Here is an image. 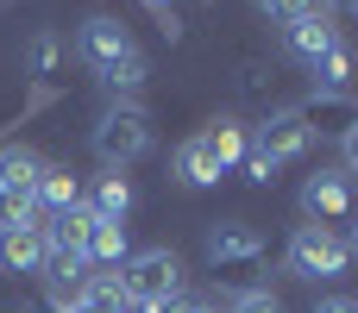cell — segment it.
<instances>
[{"label": "cell", "mask_w": 358, "mask_h": 313, "mask_svg": "<svg viewBox=\"0 0 358 313\" xmlns=\"http://www.w3.org/2000/svg\"><path fill=\"white\" fill-rule=\"evenodd\" d=\"M120 282H126L132 313H170L189 295V289H182V264H176V251H164V245L132 251V257L120 264Z\"/></svg>", "instance_id": "obj_1"}, {"label": "cell", "mask_w": 358, "mask_h": 313, "mask_svg": "<svg viewBox=\"0 0 358 313\" xmlns=\"http://www.w3.org/2000/svg\"><path fill=\"white\" fill-rule=\"evenodd\" d=\"M151 151V113L138 100H113L101 119H94V157L107 169H132L138 157Z\"/></svg>", "instance_id": "obj_2"}, {"label": "cell", "mask_w": 358, "mask_h": 313, "mask_svg": "<svg viewBox=\"0 0 358 313\" xmlns=\"http://www.w3.org/2000/svg\"><path fill=\"white\" fill-rule=\"evenodd\" d=\"M283 264H289V276H296V282H334V276H346V270H352V245H346V232L296 226V232H289Z\"/></svg>", "instance_id": "obj_3"}, {"label": "cell", "mask_w": 358, "mask_h": 313, "mask_svg": "<svg viewBox=\"0 0 358 313\" xmlns=\"http://www.w3.org/2000/svg\"><path fill=\"white\" fill-rule=\"evenodd\" d=\"M302 213H308V226H327V232L358 226V182L340 163H334V169H315V176L302 182Z\"/></svg>", "instance_id": "obj_4"}, {"label": "cell", "mask_w": 358, "mask_h": 313, "mask_svg": "<svg viewBox=\"0 0 358 313\" xmlns=\"http://www.w3.org/2000/svg\"><path fill=\"white\" fill-rule=\"evenodd\" d=\"M201 257H208V270H214L220 282H233V276H252V270L264 264V238H258V226H245V220H214L208 238H201Z\"/></svg>", "instance_id": "obj_5"}, {"label": "cell", "mask_w": 358, "mask_h": 313, "mask_svg": "<svg viewBox=\"0 0 358 313\" xmlns=\"http://www.w3.org/2000/svg\"><path fill=\"white\" fill-rule=\"evenodd\" d=\"M38 176H44L38 151H25V144H6L0 151V226L38 220Z\"/></svg>", "instance_id": "obj_6"}, {"label": "cell", "mask_w": 358, "mask_h": 313, "mask_svg": "<svg viewBox=\"0 0 358 313\" xmlns=\"http://www.w3.org/2000/svg\"><path fill=\"white\" fill-rule=\"evenodd\" d=\"M252 151L283 169V163H302V157L315 151V132H308V119H302L296 107H283V113H264V125L252 132Z\"/></svg>", "instance_id": "obj_7"}, {"label": "cell", "mask_w": 358, "mask_h": 313, "mask_svg": "<svg viewBox=\"0 0 358 313\" xmlns=\"http://www.w3.org/2000/svg\"><path fill=\"white\" fill-rule=\"evenodd\" d=\"M138 44H132V25L126 19H113V13H94V19H82V31H76V56L101 75V69H113L120 56H132Z\"/></svg>", "instance_id": "obj_8"}, {"label": "cell", "mask_w": 358, "mask_h": 313, "mask_svg": "<svg viewBox=\"0 0 358 313\" xmlns=\"http://www.w3.org/2000/svg\"><path fill=\"white\" fill-rule=\"evenodd\" d=\"M44 257H50L44 220H13V226H0V270H6V276H44Z\"/></svg>", "instance_id": "obj_9"}, {"label": "cell", "mask_w": 358, "mask_h": 313, "mask_svg": "<svg viewBox=\"0 0 358 313\" xmlns=\"http://www.w3.org/2000/svg\"><path fill=\"white\" fill-rule=\"evenodd\" d=\"M82 201H88L82 176H76L69 163H44V176H38V220H57V213H69V207H82Z\"/></svg>", "instance_id": "obj_10"}, {"label": "cell", "mask_w": 358, "mask_h": 313, "mask_svg": "<svg viewBox=\"0 0 358 313\" xmlns=\"http://www.w3.org/2000/svg\"><path fill=\"white\" fill-rule=\"evenodd\" d=\"M340 44V19H296V25H283V50L296 56V63H321L327 50Z\"/></svg>", "instance_id": "obj_11"}, {"label": "cell", "mask_w": 358, "mask_h": 313, "mask_svg": "<svg viewBox=\"0 0 358 313\" xmlns=\"http://www.w3.org/2000/svg\"><path fill=\"white\" fill-rule=\"evenodd\" d=\"M296 113L308 119L315 138H321V132H327V138H346V132L358 125V100H352V94H315V100L296 107Z\"/></svg>", "instance_id": "obj_12"}, {"label": "cell", "mask_w": 358, "mask_h": 313, "mask_svg": "<svg viewBox=\"0 0 358 313\" xmlns=\"http://www.w3.org/2000/svg\"><path fill=\"white\" fill-rule=\"evenodd\" d=\"M170 176H176L182 188H214V182H220V163H214V151H208V138H201V132L176 144V157H170Z\"/></svg>", "instance_id": "obj_13"}, {"label": "cell", "mask_w": 358, "mask_h": 313, "mask_svg": "<svg viewBox=\"0 0 358 313\" xmlns=\"http://www.w3.org/2000/svg\"><path fill=\"white\" fill-rule=\"evenodd\" d=\"M201 138H208V151H214V163H220V176H233V169L245 163V151H252V132H245L239 119H214V125H208Z\"/></svg>", "instance_id": "obj_14"}, {"label": "cell", "mask_w": 358, "mask_h": 313, "mask_svg": "<svg viewBox=\"0 0 358 313\" xmlns=\"http://www.w3.org/2000/svg\"><path fill=\"white\" fill-rule=\"evenodd\" d=\"M132 176L126 169H107V176H94V188H88V207L101 213V220H126L132 213Z\"/></svg>", "instance_id": "obj_15"}, {"label": "cell", "mask_w": 358, "mask_h": 313, "mask_svg": "<svg viewBox=\"0 0 358 313\" xmlns=\"http://www.w3.org/2000/svg\"><path fill=\"white\" fill-rule=\"evenodd\" d=\"M126 257H132L126 220H94V238H88V264H94V270H120Z\"/></svg>", "instance_id": "obj_16"}, {"label": "cell", "mask_w": 358, "mask_h": 313, "mask_svg": "<svg viewBox=\"0 0 358 313\" xmlns=\"http://www.w3.org/2000/svg\"><path fill=\"white\" fill-rule=\"evenodd\" d=\"M57 63H63V38H57V31H31L25 50H19V69H25L31 82H44V75H57Z\"/></svg>", "instance_id": "obj_17"}, {"label": "cell", "mask_w": 358, "mask_h": 313, "mask_svg": "<svg viewBox=\"0 0 358 313\" xmlns=\"http://www.w3.org/2000/svg\"><path fill=\"white\" fill-rule=\"evenodd\" d=\"M352 63H358V56H352V44L340 38V44H334V50L315 63V82H321V94H346V82H352Z\"/></svg>", "instance_id": "obj_18"}, {"label": "cell", "mask_w": 358, "mask_h": 313, "mask_svg": "<svg viewBox=\"0 0 358 313\" xmlns=\"http://www.w3.org/2000/svg\"><path fill=\"white\" fill-rule=\"evenodd\" d=\"M101 82H107V88H113L120 100H132V94H138V88L151 82V63H145V56L132 50V56H120L113 69H101Z\"/></svg>", "instance_id": "obj_19"}, {"label": "cell", "mask_w": 358, "mask_h": 313, "mask_svg": "<svg viewBox=\"0 0 358 313\" xmlns=\"http://www.w3.org/2000/svg\"><path fill=\"white\" fill-rule=\"evenodd\" d=\"M264 13H271L277 25H296V19H334L327 0H264Z\"/></svg>", "instance_id": "obj_20"}, {"label": "cell", "mask_w": 358, "mask_h": 313, "mask_svg": "<svg viewBox=\"0 0 358 313\" xmlns=\"http://www.w3.org/2000/svg\"><path fill=\"white\" fill-rule=\"evenodd\" d=\"M220 313H283V301H277L271 289H239V295H233Z\"/></svg>", "instance_id": "obj_21"}, {"label": "cell", "mask_w": 358, "mask_h": 313, "mask_svg": "<svg viewBox=\"0 0 358 313\" xmlns=\"http://www.w3.org/2000/svg\"><path fill=\"white\" fill-rule=\"evenodd\" d=\"M239 176H245L252 188H271V182H277V163H271V157H258V151H245V163H239Z\"/></svg>", "instance_id": "obj_22"}, {"label": "cell", "mask_w": 358, "mask_h": 313, "mask_svg": "<svg viewBox=\"0 0 358 313\" xmlns=\"http://www.w3.org/2000/svg\"><path fill=\"white\" fill-rule=\"evenodd\" d=\"M340 151H346V163H340V169H346V176L358 182V125L346 132V138H340Z\"/></svg>", "instance_id": "obj_23"}, {"label": "cell", "mask_w": 358, "mask_h": 313, "mask_svg": "<svg viewBox=\"0 0 358 313\" xmlns=\"http://www.w3.org/2000/svg\"><path fill=\"white\" fill-rule=\"evenodd\" d=\"M170 313H220V307H214L208 295H182V301H176V307H170Z\"/></svg>", "instance_id": "obj_24"}, {"label": "cell", "mask_w": 358, "mask_h": 313, "mask_svg": "<svg viewBox=\"0 0 358 313\" xmlns=\"http://www.w3.org/2000/svg\"><path fill=\"white\" fill-rule=\"evenodd\" d=\"M315 313H358L352 295H327V301H315Z\"/></svg>", "instance_id": "obj_25"}, {"label": "cell", "mask_w": 358, "mask_h": 313, "mask_svg": "<svg viewBox=\"0 0 358 313\" xmlns=\"http://www.w3.org/2000/svg\"><path fill=\"white\" fill-rule=\"evenodd\" d=\"M145 6H151L157 19H170V13H176V0H145Z\"/></svg>", "instance_id": "obj_26"}, {"label": "cell", "mask_w": 358, "mask_h": 313, "mask_svg": "<svg viewBox=\"0 0 358 313\" xmlns=\"http://www.w3.org/2000/svg\"><path fill=\"white\" fill-rule=\"evenodd\" d=\"M327 6H334V19H340V13H358V0H327Z\"/></svg>", "instance_id": "obj_27"}, {"label": "cell", "mask_w": 358, "mask_h": 313, "mask_svg": "<svg viewBox=\"0 0 358 313\" xmlns=\"http://www.w3.org/2000/svg\"><path fill=\"white\" fill-rule=\"evenodd\" d=\"M31 313H63V307H57V301H38V307H31Z\"/></svg>", "instance_id": "obj_28"}, {"label": "cell", "mask_w": 358, "mask_h": 313, "mask_svg": "<svg viewBox=\"0 0 358 313\" xmlns=\"http://www.w3.org/2000/svg\"><path fill=\"white\" fill-rule=\"evenodd\" d=\"M346 245H352V257H358V226H352V232H346Z\"/></svg>", "instance_id": "obj_29"}, {"label": "cell", "mask_w": 358, "mask_h": 313, "mask_svg": "<svg viewBox=\"0 0 358 313\" xmlns=\"http://www.w3.org/2000/svg\"><path fill=\"white\" fill-rule=\"evenodd\" d=\"M0 6H6V0H0Z\"/></svg>", "instance_id": "obj_30"}, {"label": "cell", "mask_w": 358, "mask_h": 313, "mask_svg": "<svg viewBox=\"0 0 358 313\" xmlns=\"http://www.w3.org/2000/svg\"><path fill=\"white\" fill-rule=\"evenodd\" d=\"M258 6H264V0H258Z\"/></svg>", "instance_id": "obj_31"}]
</instances>
